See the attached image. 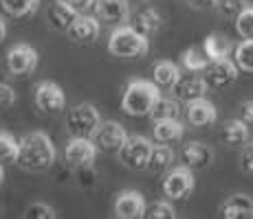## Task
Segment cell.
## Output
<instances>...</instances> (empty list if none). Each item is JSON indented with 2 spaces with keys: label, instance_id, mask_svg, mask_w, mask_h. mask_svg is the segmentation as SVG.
Returning a JSON list of instances; mask_svg holds the SVG:
<instances>
[{
  "label": "cell",
  "instance_id": "32",
  "mask_svg": "<svg viewBox=\"0 0 253 219\" xmlns=\"http://www.w3.org/2000/svg\"><path fill=\"white\" fill-rule=\"evenodd\" d=\"M236 31L242 40H251L253 37V7H245L236 16Z\"/></svg>",
  "mask_w": 253,
  "mask_h": 219
},
{
  "label": "cell",
  "instance_id": "18",
  "mask_svg": "<svg viewBox=\"0 0 253 219\" xmlns=\"http://www.w3.org/2000/svg\"><path fill=\"white\" fill-rule=\"evenodd\" d=\"M225 219H253V199L247 193H233L220 206Z\"/></svg>",
  "mask_w": 253,
  "mask_h": 219
},
{
  "label": "cell",
  "instance_id": "13",
  "mask_svg": "<svg viewBox=\"0 0 253 219\" xmlns=\"http://www.w3.org/2000/svg\"><path fill=\"white\" fill-rule=\"evenodd\" d=\"M95 16L104 24H128L130 22V2L128 0H95L92 4Z\"/></svg>",
  "mask_w": 253,
  "mask_h": 219
},
{
  "label": "cell",
  "instance_id": "16",
  "mask_svg": "<svg viewBox=\"0 0 253 219\" xmlns=\"http://www.w3.org/2000/svg\"><path fill=\"white\" fill-rule=\"evenodd\" d=\"M181 158H183V164H187L189 169H207L213 162V149L207 143L192 140V143H187L183 147Z\"/></svg>",
  "mask_w": 253,
  "mask_h": 219
},
{
  "label": "cell",
  "instance_id": "8",
  "mask_svg": "<svg viewBox=\"0 0 253 219\" xmlns=\"http://www.w3.org/2000/svg\"><path fill=\"white\" fill-rule=\"evenodd\" d=\"M194 169H189L187 164L181 167H172L163 178V195L168 199H185L187 195H192L194 187H196V180H194Z\"/></svg>",
  "mask_w": 253,
  "mask_h": 219
},
{
  "label": "cell",
  "instance_id": "5",
  "mask_svg": "<svg viewBox=\"0 0 253 219\" xmlns=\"http://www.w3.org/2000/svg\"><path fill=\"white\" fill-rule=\"evenodd\" d=\"M152 149H154V143L148 136L132 134V136H128V140H126L124 147L117 152V156H119V162L124 164V167L132 169V171H139V169L148 167Z\"/></svg>",
  "mask_w": 253,
  "mask_h": 219
},
{
  "label": "cell",
  "instance_id": "35",
  "mask_svg": "<svg viewBox=\"0 0 253 219\" xmlns=\"http://www.w3.org/2000/svg\"><path fill=\"white\" fill-rule=\"evenodd\" d=\"M16 99H18L16 90H13L9 84H2V81H0V112H7L9 108H13Z\"/></svg>",
  "mask_w": 253,
  "mask_h": 219
},
{
  "label": "cell",
  "instance_id": "34",
  "mask_svg": "<svg viewBox=\"0 0 253 219\" xmlns=\"http://www.w3.org/2000/svg\"><path fill=\"white\" fill-rule=\"evenodd\" d=\"M245 7H247L245 0H218V4H216V9L222 16H231V18H236Z\"/></svg>",
  "mask_w": 253,
  "mask_h": 219
},
{
  "label": "cell",
  "instance_id": "6",
  "mask_svg": "<svg viewBox=\"0 0 253 219\" xmlns=\"http://www.w3.org/2000/svg\"><path fill=\"white\" fill-rule=\"evenodd\" d=\"M97 154H99V147L95 145L92 138L73 136L64 149V160L69 167L77 169V171H88V169H92V164H95Z\"/></svg>",
  "mask_w": 253,
  "mask_h": 219
},
{
  "label": "cell",
  "instance_id": "37",
  "mask_svg": "<svg viewBox=\"0 0 253 219\" xmlns=\"http://www.w3.org/2000/svg\"><path fill=\"white\" fill-rule=\"evenodd\" d=\"M238 119L245 121L249 127H253V101H242L238 110Z\"/></svg>",
  "mask_w": 253,
  "mask_h": 219
},
{
  "label": "cell",
  "instance_id": "41",
  "mask_svg": "<svg viewBox=\"0 0 253 219\" xmlns=\"http://www.w3.org/2000/svg\"><path fill=\"white\" fill-rule=\"evenodd\" d=\"M4 182V169H2V162H0V187H2Z\"/></svg>",
  "mask_w": 253,
  "mask_h": 219
},
{
  "label": "cell",
  "instance_id": "26",
  "mask_svg": "<svg viewBox=\"0 0 253 219\" xmlns=\"http://www.w3.org/2000/svg\"><path fill=\"white\" fill-rule=\"evenodd\" d=\"M181 66L187 72H205V68L209 66V57L205 51H201L196 46L185 48L181 55Z\"/></svg>",
  "mask_w": 253,
  "mask_h": 219
},
{
  "label": "cell",
  "instance_id": "3",
  "mask_svg": "<svg viewBox=\"0 0 253 219\" xmlns=\"http://www.w3.org/2000/svg\"><path fill=\"white\" fill-rule=\"evenodd\" d=\"M148 51L150 37L137 31L132 24H119L108 37V53L119 60H137V57L148 55Z\"/></svg>",
  "mask_w": 253,
  "mask_h": 219
},
{
  "label": "cell",
  "instance_id": "23",
  "mask_svg": "<svg viewBox=\"0 0 253 219\" xmlns=\"http://www.w3.org/2000/svg\"><path fill=\"white\" fill-rule=\"evenodd\" d=\"M174 164V152L168 143H161V145H154L152 154H150V160H148V171L152 173H163V171H169Z\"/></svg>",
  "mask_w": 253,
  "mask_h": 219
},
{
  "label": "cell",
  "instance_id": "20",
  "mask_svg": "<svg viewBox=\"0 0 253 219\" xmlns=\"http://www.w3.org/2000/svg\"><path fill=\"white\" fill-rule=\"evenodd\" d=\"M203 51L207 53L209 60H225V57H229L236 51V46L222 33H209L205 37V42H203Z\"/></svg>",
  "mask_w": 253,
  "mask_h": 219
},
{
  "label": "cell",
  "instance_id": "15",
  "mask_svg": "<svg viewBox=\"0 0 253 219\" xmlns=\"http://www.w3.org/2000/svg\"><path fill=\"white\" fill-rule=\"evenodd\" d=\"M209 90V84L205 77H198L196 72H189V75H181V79L176 81L174 86V94L176 99L181 101H196V99H203Z\"/></svg>",
  "mask_w": 253,
  "mask_h": 219
},
{
  "label": "cell",
  "instance_id": "7",
  "mask_svg": "<svg viewBox=\"0 0 253 219\" xmlns=\"http://www.w3.org/2000/svg\"><path fill=\"white\" fill-rule=\"evenodd\" d=\"M40 64V55L38 51L31 46V44H13L11 48L7 51L4 55V68L11 77H24V75H31L33 70Z\"/></svg>",
  "mask_w": 253,
  "mask_h": 219
},
{
  "label": "cell",
  "instance_id": "9",
  "mask_svg": "<svg viewBox=\"0 0 253 219\" xmlns=\"http://www.w3.org/2000/svg\"><path fill=\"white\" fill-rule=\"evenodd\" d=\"M33 101L40 108V112H46V114H60V112L66 110V94L62 90L60 84L55 81H40L33 90Z\"/></svg>",
  "mask_w": 253,
  "mask_h": 219
},
{
  "label": "cell",
  "instance_id": "25",
  "mask_svg": "<svg viewBox=\"0 0 253 219\" xmlns=\"http://www.w3.org/2000/svg\"><path fill=\"white\" fill-rule=\"evenodd\" d=\"M130 22H132V27L137 29V31H141L143 35H148V37L154 35V33L163 27L161 13H159L157 9H143V11H139Z\"/></svg>",
  "mask_w": 253,
  "mask_h": 219
},
{
  "label": "cell",
  "instance_id": "1",
  "mask_svg": "<svg viewBox=\"0 0 253 219\" xmlns=\"http://www.w3.org/2000/svg\"><path fill=\"white\" fill-rule=\"evenodd\" d=\"M57 158V149L53 145L51 136L44 131H29L20 138L16 164L22 171H46L53 167Z\"/></svg>",
  "mask_w": 253,
  "mask_h": 219
},
{
  "label": "cell",
  "instance_id": "33",
  "mask_svg": "<svg viewBox=\"0 0 253 219\" xmlns=\"http://www.w3.org/2000/svg\"><path fill=\"white\" fill-rule=\"evenodd\" d=\"M27 217H31V219H55L57 213H55V208L48 206V204L36 202L27 208Z\"/></svg>",
  "mask_w": 253,
  "mask_h": 219
},
{
  "label": "cell",
  "instance_id": "30",
  "mask_svg": "<svg viewBox=\"0 0 253 219\" xmlns=\"http://www.w3.org/2000/svg\"><path fill=\"white\" fill-rule=\"evenodd\" d=\"M152 121H161V119H178L181 116V105H178L176 99H168V96H161L157 103V108L152 110Z\"/></svg>",
  "mask_w": 253,
  "mask_h": 219
},
{
  "label": "cell",
  "instance_id": "14",
  "mask_svg": "<svg viewBox=\"0 0 253 219\" xmlns=\"http://www.w3.org/2000/svg\"><path fill=\"white\" fill-rule=\"evenodd\" d=\"M99 18L97 16H86V13H80V16L75 18V22L69 27V37L71 42L75 44H82V46H88L99 37Z\"/></svg>",
  "mask_w": 253,
  "mask_h": 219
},
{
  "label": "cell",
  "instance_id": "21",
  "mask_svg": "<svg viewBox=\"0 0 253 219\" xmlns=\"http://www.w3.org/2000/svg\"><path fill=\"white\" fill-rule=\"evenodd\" d=\"M185 134V125L178 119H161L154 121V138L159 143H176Z\"/></svg>",
  "mask_w": 253,
  "mask_h": 219
},
{
  "label": "cell",
  "instance_id": "12",
  "mask_svg": "<svg viewBox=\"0 0 253 219\" xmlns=\"http://www.w3.org/2000/svg\"><path fill=\"white\" fill-rule=\"evenodd\" d=\"M95 145L99 147V152H119L124 147V143L128 140V131L124 129V125L117 121H104L99 125V129L92 136Z\"/></svg>",
  "mask_w": 253,
  "mask_h": 219
},
{
  "label": "cell",
  "instance_id": "27",
  "mask_svg": "<svg viewBox=\"0 0 253 219\" xmlns=\"http://www.w3.org/2000/svg\"><path fill=\"white\" fill-rule=\"evenodd\" d=\"M0 7L7 16L11 18H24L38 11L40 0H0Z\"/></svg>",
  "mask_w": 253,
  "mask_h": 219
},
{
  "label": "cell",
  "instance_id": "19",
  "mask_svg": "<svg viewBox=\"0 0 253 219\" xmlns=\"http://www.w3.org/2000/svg\"><path fill=\"white\" fill-rule=\"evenodd\" d=\"M80 9L73 7L69 0H55L48 9V18H51V24L57 29V31H69V27L75 22V18L80 16Z\"/></svg>",
  "mask_w": 253,
  "mask_h": 219
},
{
  "label": "cell",
  "instance_id": "24",
  "mask_svg": "<svg viewBox=\"0 0 253 219\" xmlns=\"http://www.w3.org/2000/svg\"><path fill=\"white\" fill-rule=\"evenodd\" d=\"M152 77L161 88H174L176 81L181 79V66L169 62V60L157 62L152 68Z\"/></svg>",
  "mask_w": 253,
  "mask_h": 219
},
{
  "label": "cell",
  "instance_id": "10",
  "mask_svg": "<svg viewBox=\"0 0 253 219\" xmlns=\"http://www.w3.org/2000/svg\"><path fill=\"white\" fill-rule=\"evenodd\" d=\"M240 75V68H238L236 60L225 57V60H209V66L205 68V79L209 88H225L231 86L233 81Z\"/></svg>",
  "mask_w": 253,
  "mask_h": 219
},
{
  "label": "cell",
  "instance_id": "28",
  "mask_svg": "<svg viewBox=\"0 0 253 219\" xmlns=\"http://www.w3.org/2000/svg\"><path fill=\"white\" fill-rule=\"evenodd\" d=\"M233 60L242 72H253V37L238 44L233 51Z\"/></svg>",
  "mask_w": 253,
  "mask_h": 219
},
{
  "label": "cell",
  "instance_id": "11",
  "mask_svg": "<svg viewBox=\"0 0 253 219\" xmlns=\"http://www.w3.org/2000/svg\"><path fill=\"white\" fill-rule=\"evenodd\" d=\"M115 217L119 219H141L145 217V211H148V204H145V197L141 195L137 188H126L121 191L115 199Z\"/></svg>",
  "mask_w": 253,
  "mask_h": 219
},
{
  "label": "cell",
  "instance_id": "17",
  "mask_svg": "<svg viewBox=\"0 0 253 219\" xmlns=\"http://www.w3.org/2000/svg\"><path fill=\"white\" fill-rule=\"evenodd\" d=\"M218 119L216 105L211 101H207L205 96L196 101H189L187 103V121L194 127H205V125H213Z\"/></svg>",
  "mask_w": 253,
  "mask_h": 219
},
{
  "label": "cell",
  "instance_id": "40",
  "mask_svg": "<svg viewBox=\"0 0 253 219\" xmlns=\"http://www.w3.org/2000/svg\"><path fill=\"white\" fill-rule=\"evenodd\" d=\"M7 31H9V27H7V20H4L2 16H0V42L7 37Z\"/></svg>",
  "mask_w": 253,
  "mask_h": 219
},
{
  "label": "cell",
  "instance_id": "38",
  "mask_svg": "<svg viewBox=\"0 0 253 219\" xmlns=\"http://www.w3.org/2000/svg\"><path fill=\"white\" fill-rule=\"evenodd\" d=\"M189 7L198 9V11H205V9H213L218 4V0H187Z\"/></svg>",
  "mask_w": 253,
  "mask_h": 219
},
{
  "label": "cell",
  "instance_id": "2",
  "mask_svg": "<svg viewBox=\"0 0 253 219\" xmlns=\"http://www.w3.org/2000/svg\"><path fill=\"white\" fill-rule=\"evenodd\" d=\"M157 81L148 79H130L124 88L121 94V110L128 116H150L152 110L157 108L159 99H161V90H159Z\"/></svg>",
  "mask_w": 253,
  "mask_h": 219
},
{
  "label": "cell",
  "instance_id": "29",
  "mask_svg": "<svg viewBox=\"0 0 253 219\" xmlns=\"http://www.w3.org/2000/svg\"><path fill=\"white\" fill-rule=\"evenodd\" d=\"M20 140L9 131H0V162H16Z\"/></svg>",
  "mask_w": 253,
  "mask_h": 219
},
{
  "label": "cell",
  "instance_id": "4",
  "mask_svg": "<svg viewBox=\"0 0 253 219\" xmlns=\"http://www.w3.org/2000/svg\"><path fill=\"white\" fill-rule=\"evenodd\" d=\"M101 123H104V121H101L99 110L92 103H77L75 108H71L69 114H66V127H69L71 136L92 138Z\"/></svg>",
  "mask_w": 253,
  "mask_h": 219
},
{
  "label": "cell",
  "instance_id": "36",
  "mask_svg": "<svg viewBox=\"0 0 253 219\" xmlns=\"http://www.w3.org/2000/svg\"><path fill=\"white\" fill-rule=\"evenodd\" d=\"M240 169L245 173L253 175V143H247L240 152Z\"/></svg>",
  "mask_w": 253,
  "mask_h": 219
},
{
  "label": "cell",
  "instance_id": "22",
  "mask_svg": "<svg viewBox=\"0 0 253 219\" xmlns=\"http://www.w3.org/2000/svg\"><path fill=\"white\" fill-rule=\"evenodd\" d=\"M222 140L229 147H245L249 140V125L240 119H231L222 127Z\"/></svg>",
  "mask_w": 253,
  "mask_h": 219
},
{
  "label": "cell",
  "instance_id": "39",
  "mask_svg": "<svg viewBox=\"0 0 253 219\" xmlns=\"http://www.w3.org/2000/svg\"><path fill=\"white\" fill-rule=\"evenodd\" d=\"M69 2L73 4V7H77V9H80L82 13H84L86 9H90L92 4H95V0H69Z\"/></svg>",
  "mask_w": 253,
  "mask_h": 219
},
{
  "label": "cell",
  "instance_id": "31",
  "mask_svg": "<svg viewBox=\"0 0 253 219\" xmlns=\"http://www.w3.org/2000/svg\"><path fill=\"white\" fill-rule=\"evenodd\" d=\"M145 217H150V219H174L176 217V208H174L172 199H159V202H154L152 206H148Z\"/></svg>",
  "mask_w": 253,
  "mask_h": 219
}]
</instances>
